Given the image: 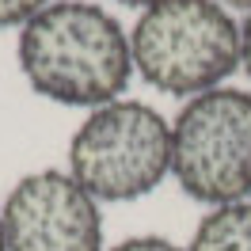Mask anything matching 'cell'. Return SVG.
<instances>
[{
	"mask_svg": "<svg viewBox=\"0 0 251 251\" xmlns=\"http://www.w3.org/2000/svg\"><path fill=\"white\" fill-rule=\"evenodd\" d=\"M172 172L190 198L232 205L251 194V92L194 95L172 126Z\"/></svg>",
	"mask_w": 251,
	"mask_h": 251,
	"instance_id": "277c9868",
	"label": "cell"
},
{
	"mask_svg": "<svg viewBox=\"0 0 251 251\" xmlns=\"http://www.w3.org/2000/svg\"><path fill=\"white\" fill-rule=\"evenodd\" d=\"M221 4H228V8H240V12H251V0H221Z\"/></svg>",
	"mask_w": 251,
	"mask_h": 251,
	"instance_id": "8fae6325",
	"label": "cell"
},
{
	"mask_svg": "<svg viewBox=\"0 0 251 251\" xmlns=\"http://www.w3.org/2000/svg\"><path fill=\"white\" fill-rule=\"evenodd\" d=\"M133 65L168 95H202L240 65V31L217 0H164L129 38Z\"/></svg>",
	"mask_w": 251,
	"mask_h": 251,
	"instance_id": "7a4b0ae2",
	"label": "cell"
},
{
	"mask_svg": "<svg viewBox=\"0 0 251 251\" xmlns=\"http://www.w3.org/2000/svg\"><path fill=\"white\" fill-rule=\"evenodd\" d=\"M0 221L8 251H103L99 205L69 172L19 179Z\"/></svg>",
	"mask_w": 251,
	"mask_h": 251,
	"instance_id": "5b68a950",
	"label": "cell"
},
{
	"mask_svg": "<svg viewBox=\"0 0 251 251\" xmlns=\"http://www.w3.org/2000/svg\"><path fill=\"white\" fill-rule=\"evenodd\" d=\"M69 164L95 202H133L172 172V126L149 103L114 99L73 133Z\"/></svg>",
	"mask_w": 251,
	"mask_h": 251,
	"instance_id": "3957f363",
	"label": "cell"
},
{
	"mask_svg": "<svg viewBox=\"0 0 251 251\" xmlns=\"http://www.w3.org/2000/svg\"><path fill=\"white\" fill-rule=\"evenodd\" d=\"M19 69L34 92L53 103L107 107L129 84L133 53L107 8L57 0L23 23Z\"/></svg>",
	"mask_w": 251,
	"mask_h": 251,
	"instance_id": "6da1fadb",
	"label": "cell"
},
{
	"mask_svg": "<svg viewBox=\"0 0 251 251\" xmlns=\"http://www.w3.org/2000/svg\"><path fill=\"white\" fill-rule=\"evenodd\" d=\"M240 65L248 69V76H251V16L244 23V31H240Z\"/></svg>",
	"mask_w": 251,
	"mask_h": 251,
	"instance_id": "9c48e42d",
	"label": "cell"
},
{
	"mask_svg": "<svg viewBox=\"0 0 251 251\" xmlns=\"http://www.w3.org/2000/svg\"><path fill=\"white\" fill-rule=\"evenodd\" d=\"M46 8V0H0V31L4 27H23Z\"/></svg>",
	"mask_w": 251,
	"mask_h": 251,
	"instance_id": "52a82bcc",
	"label": "cell"
},
{
	"mask_svg": "<svg viewBox=\"0 0 251 251\" xmlns=\"http://www.w3.org/2000/svg\"><path fill=\"white\" fill-rule=\"evenodd\" d=\"M190 251H251V202L217 205L194 228Z\"/></svg>",
	"mask_w": 251,
	"mask_h": 251,
	"instance_id": "8992f818",
	"label": "cell"
},
{
	"mask_svg": "<svg viewBox=\"0 0 251 251\" xmlns=\"http://www.w3.org/2000/svg\"><path fill=\"white\" fill-rule=\"evenodd\" d=\"M0 251H8V244H4V221H0Z\"/></svg>",
	"mask_w": 251,
	"mask_h": 251,
	"instance_id": "7c38bea8",
	"label": "cell"
},
{
	"mask_svg": "<svg viewBox=\"0 0 251 251\" xmlns=\"http://www.w3.org/2000/svg\"><path fill=\"white\" fill-rule=\"evenodd\" d=\"M114 251H179V248L172 240H164V236H133V240L118 244Z\"/></svg>",
	"mask_w": 251,
	"mask_h": 251,
	"instance_id": "ba28073f",
	"label": "cell"
},
{
	"mask_svg": "<svg viewBox=\"0 0 251 251\" xmlns=\"http://www.w3.org/2000/svg\"><path fill=\"white\" fill-rule=\"evenodd\" d=\"M118 4H129V8H156L164 0H118Z\"/></svg>",
	"mask_w": 251,
	"mask_h": 251,
	"instance_id": "30bf717a",
	"label": "cell"
}]
</instances>
